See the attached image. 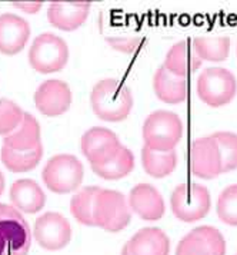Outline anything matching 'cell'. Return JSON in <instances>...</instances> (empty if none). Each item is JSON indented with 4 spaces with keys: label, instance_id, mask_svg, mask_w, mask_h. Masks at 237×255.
Masks as SVG:
<instances>
[{
    "label": "cell",
    "instance_id": "cell-1",
    "mask_svg": "<svg viewBox=\"0 0 237 255\" xmlns=\"http://www.w3.org/2000/svg\"><path fill=\"white\" fill-rule=\"evenodd\" d=\"M90 104L99 119L106 122H122L132 112L133 96L123 82L103 79L93 86Z\"/></svg>",
    "mask_w": 237,
    "mask_h": 255
},
{
    "label": "cell",
    "instance_id": "cell-2",
    "mask_svg": "<svg viewBox=\"0 0 237 255\" xmlns=\"http://www.w3.org/2000/svg\"><path fill=\"white\" fill-rule=\"evenodd\" d=\"M183 135L180 116L170 111H156L147 116L143 125L145 145L153 151H174Z\"/></svg>",
    "mask_w": 237,
    "mask_h": 255
},
{
    "label": "cell",
    "instance_id": "cell-3",
    "mask_svg": "<svg viewBox=\"0 0 237 255\" xmlns=\"http://www.w3.org/2000/svg\"><path fill=\"white\" fill-rule=\"evenodd\" d=\"M84 176L83 165L75 155L59 153L46 162L42 178L45 185L55 194H69L76 191Z\"/></svg>",
    "mask_w": 237,
    "mask_h": 255
},
{
    "label": "cell",
    "instance_id": "cell-4",
    "mask_svg": "<svg viewBox=\"0 0 237 255\" xmlns=\"http://www.w3.org/2000/svg\"><path fill=\"white\" fill-rule=\"evenodd\" d=\"M30 245L32 234L22 214L0 204V255H27Z\"/></svg>",
    "mask_w": 237,
    "mask_h": 255
},
{
    "label": "cell",
    "instance_id": "cell-5",
    "mask_svg": "<svg viewBox=\"0 0 237 255\" xmlns=\"http://www.w3.org/2000/svg\"><path fill=\"white\" fill-rule=\"evenodd\" d=\"M93 220L94 227L104 231L119 232L124 230L132 220V211L126 197L122 192L100 188L93 205Z\"/></svg>",
    "mask_w": 237,
    "mask_h": 255
},
{
    "label": "cell",
    "instance_id": "cell-6",
    "mask_svg": "<svg viewBox=\"0 0 237 255\" xmlns=\"http://www.w3.org/2000/svg\"><path fill=\"white\" fill-rule=\"evenodd\" d=\"M199 98L212 108L230 104L237 92L236 76L225 68L204 69L196 85Z\"/></svg>",
    "mask_w": 237,
    "mask_h": 255
},
{
    "label": "cell",
    "instance_id": "cell-7",
    "mask_svg": "<svg viewBox=\"0 0 237 255\" xmlns=\"http://www.w3.org/2000/svg\"><path fill=\"white\" fill-rule=\"evenodd\" d=\"M69 60L68 43L53 33H42L33 40L29 50V63L39 73L62 70Z\"/></svg>",
    "mask_w": 237,
    "mask_h": 255
},
{
    "label": "cell",
    "instance_id": "cell-8",
    "mask_svg": "<svg viewBox=\"0 0 237 255\" xmlns=\"http://www.w3.org/2000/svg\"><path fill=\"white\" fill-rule=\"evenodd\" d=\"M173 215L183 222H196L204 218L212 207L207 188L199 184H181L170 197Z\"/></svg>",
    "mask_w": 237,
    "mask_h": 255
},
{
    "label": "cell",
    "instance_id": "cell-9",
    "mask_svg": "<svg viewBox=\"0 0 237 255\" xmlns=\"http://www.w3.org/2000/svg\"><path fill=\"white\" fill-rule=\"evenodd\" d=\"M80 148L91 166H97L109 162L122 148V145L113 130L103 127H94L83 133Z\"/></svg>",
    "mask_w": 237,
    "mask_h": 255
},
{
    "label": "cell",
    "instance_id": "cell-10",
    "mask_svg": "<svg viewBox=\"0 0 237 255\" xmlns=\"http://www.w3.org/2000/svg\"><path fill=\"white\" fill-rule=\"evenodd\" d=\"M33 235L42 248L47 251H59L70 243L72 227L62 214L45 212L34 222Z\"/></svg>",
    "mask_w": 237,
    "mask_h": 255
},
{
    "label": "cell",
    "instance_id": "cell-11",
    "mask_svg": "<svg viewBox=\"0 0 237 255\" xmlns=\"http://www.w3.org/2000/svg\"><path fill=\"white\" fill-rule=\"evenodd\" d=\"M190 172L202 179H213L222 174L220 152L213 136H204L192 142Z\"/></svg>",
    "mask_w": 237,
    "mask_h": 255
},
{
    "label": "cell",
    "instance_id": "cell-12",
    "mask_svg": "<svg viewBox=\"0 0 237 255\" xmlns=\"http://www.w3.org/2000/svg\"><path fill=\"white\" fill-rule=\"evenodd\" d=\"M34 105L46 116L63 115L72 105V91L66 82L49 79L36 89Z\"/></svg>",
    "mask_w": 237,
    "mask_h": 255
},
{
    "label": "cell",
    "instance_id": "cell-13",
    "mask_svg": "<svg viewBox=\"0 0 237 255\" xmlns=\"http://www.w3.org/2000/svg\"><path fill=\"white\" fill-rule=\"evenodd\" d=\"M90 1H83V0L50 1L47 9V20L60 30L65 32L76 30L86 22L90 12Z\"/></svg>",
    "mask_w": 237,
    "mask_h": 255
},
{
    "label": "cell",
    "instance_id": "cell-14",
    "mask_svg": "<svg viewBox=\"0 0 237 255\" xmlns=\"http://www.w3.org/2000/svg\"><path fill=\"white\" fill-rule=\"evenodd\" d=\"M129 207L137 217L145 221H158L164 215V199L150 184H137L129 194Z\"/></svg>",
    "mask_w": 237,
    "mask_h": 255
},
{
    "label": "cell",
    "instance_id": "cell-15",
    "mask_svg": "<svg viewBox=\"0 0 237 255\" xmlns=\"http://www.w3.org/2000/svg\"><path fill=\"white\" fill-rule=\"evenodd\" d=\"M30 37V24L13 13L0 14V53L16 55L22 52Z\"/></svg>",
    "mask_w": 237,
    "mask_h": 255
},
{
    "label": "cell",
    "instance_id": "cell-16",
    "mask_svg": "<svg viewBox=\"0 0 237 255\" xmlns=\"http://www.w3.org/2000/svg\"><path fill=\"white\" fill-rule=\"evenodd\" d=\"M132 255H169L170 240L160 228H143L126 244Z\"/></svg>",
    "mask_w": 237,
    "mask_h": 255
},
{
    "label": "cell",
    "instance_id": "cell-17",
    "mask_svg": "<svg viewBox=\"0 0 237 255\" xmlns=\"http://www.w3.org/2000/svg\"><path fill=\"white\" fill-rule=\"evenodd\" d=\"M10 201L16 209L36 214L45 207L46 195L33 179H19L10 188Z\"/></svg>",
    "mask_w": 237,
    "mask_h": 255
},
{
    "label": "cell",
    "instance_id": "cell-18",
    "mask_svg": "<svg viewBox=\"0 0 237 255\" xmlns=\"http://www.w3.org/2000/svg\"><path fill=\"white\" fill-rule=\"evenodd\" d=\"M202 59L199 58L192 47L190 40H181L173 45L166 55L163 66L176 76L184 78L202 66Z\"/></svg>",
    "mask_w": 237,
    "mask_h": 255
},
{
    "label": "cell",
    "instance_id": "cell-19",
    "mask_svg": "<svg viewBox=\"0 0 237 255\" xmlns=\"http://www.w3.org/2000/svg\"><path fill=\"white\" fill-rule=\"evenodd\" d=\"M40 127L32 114L24 112L20 125L3 138V145L14 151H32L40 145Z\"/></svg>",
    "mask_w": 237,
    "mask_h": 255
},
{
    "label": "cell",
    "instance_id": "cell-20",
    "mask_svg": "<svg viewBox=\"0 0 237 255\" xmlns=\"http://www.w3.org/2000/svg\"><path fill=\"white\" fill-rule=\"evenodd\" d=\"M153 89L156 96L164 104L176 105L186 99V79L173 75L163 65L155 73Z\"/></svg>",
    "mask_w": 237,
    "mask_h": 255
},
{
    "label": "cell",
    "instance_id": "cell-21",
    "mask_svg": "<svg viewBox=\"0 0 237 255\" xmlns=\"http://www.w3.org/2000/svg\"><path fill=\"white\" fill-rule=\"evenodd\" d=\"M194 53L207 62H223L230 52V39L227 36H200L192 40Z\"/></svg>",
    "mask_w": 237,
    "mask_h": 255
},
{
    "label": "cell",
    "instance_id": "cell-22",
    "mask_svg": "<svg viewBox=\"0 0 237 255\" xmlns=\"http://www.w3.org/2000/svg\"><path fill=\"white\" fill-rule=\"evenodd\" d=\"M135 168V155L127 148L122 146L109 162L91 166L93 172L107 181H117L130 174Z\"/></svg>",
    "mask_w": 237,
    "mask_h": 255
},
{
    "label": "cell",
    "instance_id": "cell-23",
    "mask_svg": "<svg viewBox=\"0 0 237 255\" xmlns=\"http://www.w3.org/2000/svg\"><path fill=\"white\" fill-rule=\"evenodd\" d=\"M142 163L147 174L153 178H164L170 175L177 165V155L174 151H153L149 146L142 148Z\"/></svg>",
    "mask_w": 237,
    "mask_h": 255
},
{
    "label": "cell",
    "instance_id": "cell-24",
    "mask_svg": "<svg viewBox=\"0 0 237 255\" xmlns=\"http://www.w3.org/2000/svg\"><path fill=\"white\" fill-rule=\"evenodd\" d=\"M43 156L42 143L32 151H14L7 146H1L0 159L3 165L11 172H27L34 169Z\"/></svg>",
    "mask_w": 237,
    "mask_h": 255
},
{
    "label": "cell",
    "instance_id": "cell-25",
    "mask_svg": "<svg viewBox=\"0 0 237 255\" xmlns=\"http://www.w3.org/2000/svg\"><path fill=\"white\" fill-rule=\"evenodd\" d=\"M99 186H86L81 188L78 194L70 199V212L78 222L86 227H94L93 220V205L96 195L99 194Z\"/></svg>",
    "mask_w": 237,
    "mask_h": 255
},
{
    "label": "cell",
    "instance_id": "cell-26",
    "mask_svg": "<svg viewBox=\"0 0 237 255\" xmlns=\"http://www.w3.org/2000/svg\"><path fill=\"white\" fill-rule=\"evenodd\" d=\"M217 142L220 159H222V172H229L237 168V135L233 132H216L212 135Z\"/></svg>",
    "mask_w": 237,
    "mask_h": 255
},
{
    "label": "cell",
    "instance_id": "cell-27",
    "mask_svg": "<svg viewBox=\"0 0 237 255\" xmlns=\"http://www.w3.org/2000/svg\"><path fill=\"white\" fill-rule=\"evenodd\" d=\"M217 215L227 225L237 227V184L227 186L217 199Z\"/></svg>",
    "mask_w": 237,
    "mask_h": 255
},
{
    "label": "cell",
    "instance_id": "cell-28",
    "mask_svg": "<svg viewBox=\"0 0 237 255\" xmlns=\"http://www.w3.org/2000/svg\"><path fill=\"white\" fill-rule=\"evenodd\" d=\"M24 112L10 99H0V135L7 136L20 125Z\"/></svg>",
    "mask_w": 237,
    "mask_h": 255
},
{
    "label": "cell",
    "instance_id": "cell-29",
    "mask_svg": "<svg viewBox=\"0 0 237 255\" xmlns=\"http://www.w3.org/2000/svg\"><path fill=\"white\" fill-rule=\"evenodd\" d=\"M194 232L206 243L210 255H226V241L219 230L203 225V227L194 228Z\"/></svg>",
    "mask_w": 237,
    "mask_h": 255
},
{
    "label": "cell",
    "instance_id": "cell-30",
    "mask_svg": "<svg viewBox=\"0 0 237 255\" xmlns=\"http://www.w3.org/2000/svg\"><path fill=\"white\" fill-rule=\"evenodd\" d=\"M176 255H210V251L206 243L193 230L181 238L176 248Z\"/></svg>",
    "mask_w": 237,
    "mask_h": 255
},
{
    "label": "cell",
    "instance_id": "cell-31",
    "mask_svg": "<svg viewBox=\"0 0 237 255\" xmlns=\"http://www.w3.org/2000/svg\"><path fill=\"white\" fill-rule=\"evenodd\" d=\"M106 42L113 47L114 50L122 53H133L137 47L140 46L142 39L140 37H107Z\"/></svg>",
    "mask_w": 237,
    "mask_h": 255
},
{
    "label": "cell",
    "instance_id": "cell-32",
    "mask_svg": "<svg viewBox=\"0 0 237 255\" xmlns=\"http://www.w3.org/2000/svg\"><path fill=\"white\" fill-rule=\"evenodd\" d=\"M11 4L26 13H36L42 9L43 1H11Z\"/></svg>",
    "mask_w": 237,
    "mask_h": 255
},
{
    "label": "cell",
    "instance_id": "cell-33",
    "mask_svg": "<svg viewBox=\"0 0 237 255\" xmlns=\"http://www.w3.org/2000/svg\"><path fill=\"white\" fill-rule=\"evenodd\" d=\"M4 185H6L4 176H3V174L0 172V195H1V194H3V191H4Z\"/></svg>",
    "mask_w": 237,
    "mask_h": 255
},
{
    "label": "cell",
    "instance_id": "cell-34",
    "mask_svg": "<svg viewBox=\"0 0 237 255\" xmlns=\"http://www.w3.org/2000/svg\"><path fill=\"white\" fill-rule=\"evenodd\" d=\"M122 255H132V253L129 251V248H127V245H124L123 250H122Z\"/></svg>",
    "mask_w": 237,
    "mask_h": 255
}]
</instances>
